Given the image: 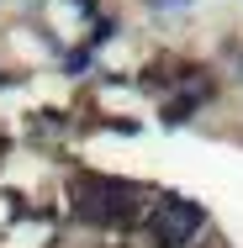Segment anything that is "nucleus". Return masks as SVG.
Returning <instances> with one entry per match:
<instances>
[{
	"mask_svg": "<svg viewBox=\"0 0 243 248\" xmlns=\"http://www.w3.org/2000/svg\"><path fill=\"white\" fill-rule=\"evenodd\" d=\"M201 222H206V211L185 196H164L153 206V217H148V227H153V243L159 248H185L201 232Z\"/></svg>",
	"mask_w": 243,
	"mask_h": 248,
	"instance_id": "f03ea898",
	"label": "nucleus"
},
{
	"mask_svg": "<svg viewBox=\"0 0 243 248\" xmlns=\"http://www.w3.org/2000/svg\"><path fill=\"white\" fill-rule=\"evenodd\" d=\"M148 5H175V0H148Z\"/></svg>",
	"mask_w": 243,
	"mask_h": 248,
	"instance_id": "7ed1b4c3",
	"label": "nucleus"
},
{
	"mask_svg": "<svg viewBox=\"0 0 243 248\" xmlns=\"http://www.w3.org/2000/svg\"><path fill=\"white\" fill-rule=\"evenodd\" d=\"M74 211L85 217V222H132V211H138V190L132 185H122V180H106V174H90V180H80L74 185Z\"/></svg>",
	"mask_w": 243,
	"mask_h": 248,
	"instance_id": "f257e3e1",
	"label": "nucleus"
}]
</instances>
